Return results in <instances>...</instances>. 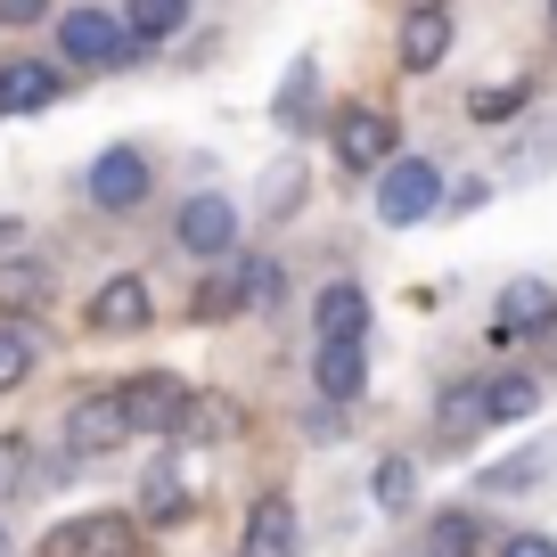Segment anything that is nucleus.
I'll list each match as a JSON object with an SVG mask.
<instances>
[{"mask_svg": "<svg viewBox=\"0 0 557 557\" xmlns=\"http://www.w3.org/2000/svg\"><path fill=\"white\" fill-rule=\"evenodd\" d=\"M58 50H66V66H123V58H139V34L115 9H66L58 17Z\"/></svg>", "mask_w": 557, "mask_h": 557, "instance_id": "1", "label": "nucleus"}, {"mask_svg": "<svg viewBox=\"0 0 557 557\" xmlns=\"http://www.w3.org/2000/svg\"><path fill=\"white\" fill-rule=\"evenodd\" d=\"M435 206H443V173H435L426 157H394V164L377 173V222H385V230H418Z\"/></svg>", "mask_w": 557, "mask_h": 557, "instance_id": "2", "label": "nucleus"}, {"mask_svg": "<svg viewBox=\"0 0 557 557\" xmlns=\"http://www.w3.org/2000/svg\"><path fill=\"white\" fill-rule=\"evenodd\" d=\"M132 443V410H123V385L115 394H83L66 410V451L74 459H99V451H123Z\"/></svg>", "mask_w": 557, "mask_h": 557, "instance_id": "3", "label": "nucleus"}, {"mask_svg": "<svg viewBox=\"0 0 557 557\" xmlns=\"http://www.w3.org/2000/svg\"><path fill=\"white\" fill-rule=\"evenodd\" d=\"M139 533L132 517H115V508H99V517H66L50 541H41V557H132Z\"/></svg>", "mask_w": 557, "mask_h": 557, "instance_id": "4", "label": "nucleus"}, {"mask_svg": "<svg viewBox=\"0 0 557 557\" xmlns=\"http://www.w3.org/2000/svg\"><path fill=\"white\" fill-rule=\"evenodd\" d=\"M336 164H345V173H385V164H394V115L345 107V115H336Z\"/></svg>", "mask_w": 557, "mask_h": 557, "instance_id": "5", "label": "nucleus"}, {"mask_svg": "<svg viewBox=\"0 0 557 557\" xmlns=\"http://www.w3.org/2000/svg\"><path fill=\"white\" fill-rule=\"evenodd\" d=\"M123 410H132V435H173L181 410H189V385L164 377V369H148V377L123 385Z\"/></svg>", "mask_w": 557, "mask_h": 557, "instance_id": "6", "label": "nucleus"}, {"mask_svg": "<svg viewBox=\"0 0 557 557\" xmlns=\"http://www.w3.org/2000/svg\"><path fill=\"white\" fill-rule=\"evenodd\" d=\"M139 197H148V157H139V148H107V157L90 164V206L99 213H132Z\"/></svg>", "mask_w": 557, "mask_h": 557, "instance_id": "7", "label": "nucleus"}, {"mask_svg": "<svg viewBox=\"0 0 557 557\" xmlns=\"http://www.w3.org/2000/svg\"><path fill=\"white\" fill-rule=\"evenodd\" d=\"M549 329H557V296L541 287V278H508L492 336H500V345H517V336H549Z\"/></svg>", "mask_w": 557, "mask_h": 557, "instance_id": "8", "label": "nucleus"}, {"mask_svg": "<svg viewBox=\"0 0 557 557\" xmlns=\"http://www.w3.org/2000/svg\"><path fill=\"white\" fill-rule=\"evenodd\" d=\"M173 238L189 246V255H213V262H222L230 246H238V206H230V197H189V206H181V222H173Z\"/></svg>", "mask_w": 557, "mask_h": 557, "instance_id": "9", "label": "nucleus"}, {"mask_svg": "<svg viewBox=\"0 0 557 557\" xmlns=\"http://www.w3.org/2000/svg\"><path fill=\"white\" fill-rule=\"evenodd\" d=\"M132 329H148V278L115 271L99 296H90V336H132Z\"/></svg>", "mask_w": 557, "mask_h": 557, "instance_id": "10", "label": "nucleus"}, {"mask_svg": "<svg viewBox=\"0 0 557 557\" xmlns=\"http://www.w3.org/2000/svg\"><path fill=\"white\" fill-rule=\"evenodd\" d=\"M361 377H369L361 336H320V345H312V385H320V401H361Z\"/></svg>", "mask_w": 557, "mask_h": 557, "instance_id": "11", "label": "nucleus"}, {"mask_svg": "<svg viewBox=\"0 0 557 557\" xmlns=\"http://www.w3.org/2000/svg\"><path fill=\"white\" fill-rule=\"evenodd\" d=\"M443 58H451V9H443V0H418L410 25H401V66H410V74H435Z\"/></svg>", "mask_w": 557, "mask_h": 557, "instance_id": "12", "label": "nucleus"}, {"mask_svg": "<svg viewBox=\"0 0 557 557\" xmlns=\"http://www.w3.org/2000/svg\"><path fill=\"white\" fill-rule=\"evenodd\" d=\"M238 557H296V508L278 500V492H262L246 508V549Z\"/></svg>", "mask_w": 557, "mask_h": 557, "instance_id": "13", "label": "nucleus"}, {"mask_svg": "<svg viewBox=\"0 0 557 557\" xmlns=\"http://www.w3.org/2000/svg\"><path fill=\"white\" fill-rule=\"evenodd\" d=\"M50 99H58V66H41V58H9L0 66V115H34Z\"/></svg>", "mask_w": 557, "mask_h": 557, "instance_id": "14", "label": "nucleus"}, {"mask_svg": "<svg viewBox=\"0 0 557 557\" xmlns=\"http://www.w3.org/2000/svg\"><path fill=\"white\" fill-rule=\"evenodd\" d=\"M435 426H443V443H475L492 426V394H484V385H451L443 410H435Z\"/></svg>", "mask_w": 557, "mask_h": 557, "instance_id": "15", "label": "nucleus"}, {"mask_svg": "<svg viewBox=\"0 0 557 557\" xmlns=\"http://www.w3.org/2000/svg\"><path fill=\"white\" fill-rule=\"evenodd\" d=\"M312 329H320V336H369V296H361V287H345V278H336V287H320Z\"/></svg>", "mask_w": 557, "mask_h": 557, "instance_id": "16", "label": "nucleus"}, {"mask_svg": "<svg viewBox=\"0 0 557 557\" xmlns=\"http://www.w3.org/2000/svg\"><path fill=\"white\" fill-rule=\"evenodd\" d=\"M173 435H189V443H230V435H238V410H230L222 394H189V410H181Z\"/></svg>", "mask_w": 557, "mask_h": 557, "instance_id": "17", "label": "nucleus"}, {"mask_svg": "<svg viewBox=\"0 0 557 557\" xmlns=\"http://www.w3.org/2000/svg\"><path fill=\"white\" fill-rule=\"evenodd\" d=\"M0 304H9V312H34V304H50V262H34V255L0 262Z\"/></svg>", "mask_w": 557, "mask_h": 557, "instance_id": "18", "label": "nucleus"}, {"mask_svg": "<svg viewBox=\"0 0 557 557\" xmlns=\"http://www.w3.org/2000/svg\"><path fill=\"white\" fill-rule=\"evenodd\" d=\"M189 312H197V320H230V312H246V262H222V271H206V287H197Z\"/></svg>", "mask_w": 557, "mask_h": 557, "instance_id": "19", "label": "nucleus"}, {"mask_svg": "<svg viewBox=\"0 0 557 557\" xmlns=\"http://www.w3.org/2000/svg\"><path fill=\"white\" fill-rule=\"evenodd\" d=\"M484 394H492V426H517V418H533V410H541V377H524V369L492 377Z\"/></svg>", "mask_w": 557, "mask_h": 557, "instance_id": "20", "label": "nucleus"}, {"mask_svg": "<svg viewBox=\"0 0 557 557\" xmlns=\"http://www.w3.org/2000/svg\"><path fill=\"white\" fill-rule=\"evenodd\" d=\"M475 541H484V524H475L468 508H443V517L426 524V549L435 557H475Z\"/></svg>", "mask_w": 557, "mask_h": 557, "instance_id": "21", "label": "nucleus"}, {"mask_svg": "<svg viewBox=\"0 0 557 557\" xmlns=\"http://www.w3.org/2000/svg\"><path fill=\"white\" fill-rule=\"evenodd\" d=\"M123 17H132V34H139V41H164V34H181V17H189V0H132Z\"/></svg>", "mask_w": 557, "mask_h": 557, "instance_id": "22", "label": "nucleus"}, {"mask_svg": "<svg viewBox=\"0 0 557 557\" xmlns=\"http://www.w3.org/2000/svg\"><path fill=\"white\" fill-rule=\"evenodd\" d=\"M139 500H148V517H181V508H189V484H181V468H173V459H164V468H148Z\"/></svg>", "mask_w": 557, "mask_h": 557, "instance_id": "23", "label": "nucleus"}, {"mask_svg": "<svg viewBox=\"0 0 557 557\" xmlns=\"http://www.w3.org/2000/svg\"><path fill=\"white\" fill-rule=\"evenodd\" d=\"M369 500H377L385 517H394V508H410V500H418V475H410V459H385V468L369 475Z\"/></svg>", "mask_w": 557, "mask_h": 557, "instance_id": "24", "label": "nucleus"}, {"mask_svg": "<svg viewBox=\"0 0 557 557\" xmlns=\"http://www.w3.org/2000/svg\"><path fill=\"white\" fill-rule=\"evenodd\" d=\"M25 468H34V443H25V435H0V500H17V492L34 484Z\"/></svg>", "mask_w": 557, "mask_h": 557, "instance_id": "25", "label": "nucleus"}, {"mask_svg": "<svg viewBox=\"0 0 557 557\" xmlns=\"http://www.w3.org/2000/svg\"><path fill=\"white\" fill-rule=\"evenodd\" d=\"M278 287H287V278H278V262H271V255H246V304H255V312H271Z\"/></svg>", "mask_w": 557, "mask_h": 557, "instance_id": "26", "label": "nucleus"}, {"mask_svg": "<svg viewBox=\"0 0 557 557\" xmlns=\"http://www.w3.org/2000/svg\"><path fill=\"white\" fill-rule=\"evenodd\" d=\"M517 107H524V83H492V90H475V99H468V115L475 123H500V115H517Z\"/></svg>", "mask_w": 557, "mask_h": 557, "instance_id": "27", "label": "nucleus"}, {"mask_svg": "<svg viewBox=\"0 0 557 557\" xmlns=\"http://www.w3.org/2000/svg\"><path fill=\"white\" fill-rule=\"evenodd\" d=\"M25 369H34V336L0 329V394H9V385H25Z\"/></svg>", "mask_w": 557, "mask_h": 557, "instance_id": "28", "label": "nucleus"}, {"mask_svg": "<svg viewBox=\"0 0 557 557\" xmlns=\"http://www.w3.org/2000/svg\"><path fill=\"white\" fill-rule=\"evenodd\" d=\"M304 107H312V58H296L287 90H278V123H304Z\"/></svg>", "mask_w": 557, "mask_h": 557, "instance_id": "29", "label": "nucleus"}, {"mask_svg": "<svg viewBox=\"0 0 557 557\" xmlns=\"http://www.w3.org/2000/svg\"><path fill=\"white\" fill-rule=\"evenodd\" d=\"M500 557H557V541L549 533H517V541H500Z\"/></svg>", "mask_w": 557, "mask_h": 557, "instance_id": "30", "label": "nucleus"}, {"mask_svg": "<svg viewBox=\"0 0 557 557\" xmlns=\"http://www.w3.org/2000/svg\"><path fill=\"white\" fill-rule=\"evenodd\" d=\"M34 17H50V0H0V25H34Z\"/></svg>", "mask_w": 557, "mask_h": 557, "instance_id": "31", "label": "nucleus"}, {"mask_svg": "<svg viewBox=\"0 0 557 557\" xmlns=\"http://www.w3.org/2000/svg\"><path fill=\"white\" fill-rule=\"evenodd\" d=\"M0 557H9V533H0Z\"/></svg>", "mask_w": 557, "mask_h": 557, "instance_id": "32", "label": "nucleus"}, {"mask_svg": "<svg viewBox=\"0 0 557 557\" xmlns=\"http://www.w3.org/2000/svg\"><path fill=\"white\" fill-rule=\"evenodd\" d=\"M549 25H557V0H549Z\"/></svg>", "mask_w": 557, "mask_h": 557, "instance_id": "33", "label": "nucleus"}]
</instances>
